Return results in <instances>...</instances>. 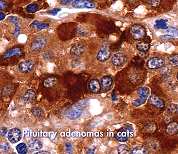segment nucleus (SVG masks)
Masks as SVG:
<instances>
[{
	"label": "nucleus",
	"mask_w": 178,
	"mask_h": 154,
	"mask_svg": "<svg viewBox=\"0 0 178 154\" xmlns=\"http://www.w3.org/2000/svg\"><path fill=\"white\" fill-rule=\"evenodd\" d=\"M46 38L43 36L38 37L30 44V48L32 51H40L43 49L47 45Z\"/></svg>",
	"instance_id": "obj_4"
},
{
	"label": "nucleus",
	"mask_w": 178,
	"mask_h": 154,
	"mask_svg": "<svg viewBox=\"0 0 178 154\" xmlns=\"http://www.w3.org/2000/svg\"><path fill=\"white\" fill-rule=\"evenodd\" d=\"M23 54V52L19 47H15L8 50L3 55V58L4 59H6L14 55L22 56Z\"/></svg>",
	"instance_id": "obj_16"
},
{
	"label": "nucleus",
	"mask_w": 178,
	"mask_h": 154,
	"mask_svg": "<svg viewBox=\"0 0 178 154\" xmlns=\"http://www.w3.org/2000/svg\"><path fill=\"white\" fill-rule=\"evenodd\" d=\"M167 32L173 36H178V29L175 27H170L167 30Z\"/></svg>",
	"instance_id": "obj_31"
},
{
	"label": "nucleus",
	"mask_w": 178,
	"mask_h": 154,
	"mask_svg": "<svg viewBox=\"0 0 178 154\" xmlns=\"http://www.w3.org/2000/svg\"><path fill=\"white\" fill-rule=\"evenodd\" d=\"M150 47V44L145 42H139L137 45V48L139 51H147Z\"/></svg>",
	"instance_id": "obj_23"
},
{
	"label": "nucleus",
	"mask_w": 178,
	"mask_h": 154,
	"mask_svg": "<svg viewBox=\"0 0 178 154\" xmlns=\"http://www.w3.org/2000/svg\"><path fill=\"white\" fill-rule=\"evenodd\" d=\"M149 102L152 105L156 107L157 108H164L165 105L163 100L161 99L160 98H159L156 95H154V94L151 95L150 97Z\"/></svg>",
	"instance_id": "obj_13"
},
{
	"label": "nucleus",
	"mask_w": 178,
	"mask_h": 154,
	"mask_svg": "<svg viewBox=\"0 0 178 154\" xmlns=\"http://www.w3.org/2000/svg\"><path fill=\"white\" fill-rule=\"evenodd\" d=\"M36 96V95L35 92L32 89H29L25 93L24 98L25 100L27 101L28 102L32 103L35 101Z\"/></svg>",
	"instance_id": "obj_18"
},
{
	"label": "nucleus",
	"mask_w": 178,
	"mask_h": 154,
	"mask_svg": "<svg viewBox=\"0 0 178 154\" xmlns=\"http://www.w3.org/2000/svg\"><path fill=\"white\" fill-rule=\"evenodd\" d=\"M148 3L152 7H156L160 4L161 0H148Z\"/></svg>",
	"instance_id": "obj_32"
},
{
	"label": "nucleus",
	"mask_w": 178,
	"mask_h": 154,
	"mask_svg": "<svg viewBox=\"0 0 178 154\" xmlns=\"http://www.w3.org/2000/svg\"><path fill=\"white\" fill-rule=\"evenodd\" d=\"M39 22H38L37 21H35L29 25V27L31 28H34L35 27L37 26V25L39 24Z\"/></svg>",
	"instance_id": "obj_40"
},
{
	"label": "nucleus",
	"mask_w": 178,
	"mask_h": 154,
	"mask_svg": "<svg viewBox=\"0 0 178 154\" xmlns=\"http://www.w3.org/2000/svg\"><path fill=\"white\" fill-rule=\"evenodd\" d=\"M49 26V24L46 23H40L37 25V28L38 30H41L42 29H45L47 27Z\"/></svg>",
	"instance_id": "obj_33"
},
{
	"label": "nucleus",
	"mask_w": 178,
	"mask_h": 154,
	"mask_svg": "<svg viewBox=\"0 0 178 154\" xmlns=\"http://www.w3.org/2000/svg\"><path fill=\"white\" fill-rule=\"evenodd\" d=\"M113 81L112 78L108 76L103 77L102 79V84L103 87L105 88L110 87L112 84Z\"/></svg>",
	"instance_id": "obj_21"
},
{
	"label": "nucleus",
	"mask_w": 178,
	"mask_h": 154,
	"mask_svg": "<svg viewBox=\"0 0 178 154\" xmlns=\"http://www.w3.org/2000/svg\"><path fill=\"white\" fill-rule=\"evenodd\" d=\"M126 61V57L124 54L117 53L115 54L112 58V62L113 65L117 66H121L124 64Z\"/></svg>",
	"instance_id": "obj_10"
},
{
	"label": "nucleus",
	"mask_w": 178,
	"mask_h": 154,
	"mask_svg": "<svg viewBox=\"0 0 178 154\" xmlns=\"http://www.w3.org/2000/svg\"><path fill=\"white\" fill-rule=\"evenodd\" d=\"M85 46L81 43L76 44L71 48L70 54L72 56L77 57L81 55L84 53Z\"/></svg>",
	"instance_id": "obj_12"
},
{
	"label": "nucleus",
	"mask_w": 178,
	"mask_h": 154,
	"mask_svg": "<svg viewBox=\"0 0 178 154\" xmlns=\"http://www.w3.org/2000/svg\"><path fill=\"white\" fill-rule=\"evenodd\" d=\"M148 153V149H147L145 147L142 146L135 147L134 149L132 150L131 154H145Z\"/></svg>",
	"instance_id": "obj_24"
},
{
	"label": "nucleus",
	"mask_w": 178,
	"mask_h": 154,
	"mask_svg": "<svg viewBox=\"0 0 178 154\" xmlns=\"http://www.w3.org/2000/svg\"><path fill=\"white\" fill-rule=\"evenodd\" d=\"M166 132L168 135L173 136L178 132V123L175 121L171 122L167 126Z\"/></svg>",
	"instance_id": "obj_15"
},
{
	"label": "nucleus",
	"mask_w": 178,
	"mask_h": 154,
	"mask_svg": "<svg viewBox=\"0 0 178 154\" xmlns=\"http://www.w3.org/2000/svg\"><path fill=\"white\" fill-rule=\"evenodd\" d=\"M138 55H139V57L141 58V59H146L147 58H148V53H147V51H139V53H138Z\"/></svg>",
	"instance_id": "obj_35"
},
{
	"label": "nucleus",
	"mask_w": 178,
	"mask_h": 154,
	"mask_svg": "<svg viewBox=\"0 0 178 154\" xmlns=\"http://www.w3.org/2000/svg\"><path fill=\"white\" fill-rule=\"evenodd\" d=\"M57 82L56 78L54 76H51L47 78L43 81V85L47 88H49L56 84Z\"/></svg>",
	"instance_id": "obj_19"
},
{
	"label": "nucleus",
	"mask_w": 178,
	"mask_h": 154,
	"mask_svg": "<svg viewBox=\"0 0 178 154\" xmlns=\"http://www.w3.org/2000/svg\"><path fill=\"white\" fill-rule=\"evenodd\" d=\"M8 137L11 143H16L21 139L22 133L19 128H13L8 132Z\"/></svg>",
	"instance_id": "obj_6"
},
{
	"label": "nucleus",
	"mask_w": 178,
	"mask_h": 154,
	"mask_svg": "<svg viewBox=\"0 0 178 154\" xmlns=\"http://www.w3.org/2000/svg\"><path fill=\"white\" fill-rule=\"evenodd\" d=\"M43 146V144L39 140L32 139L28 142V147L32 151H36L40 149Z\"/></svg>",
	"instance_id": "obj_17"
},
{
	"label": "nucleus",
	"mask_w": 178,
	"mask_h": 154,
	"mask_svg": "<svg viewBox=\"0 0 178 154\" xmlns=\"http://www.w3.org/2000/svg\"><path fill=\"white\" fill-rule=\"evenodd\" d=\"M66 151L68 152H70L72 149V145L69 143H66Z\"/></svg>",
	"instance_id": "obj_41"
},
{
	"label": "nucleus",
	"mask_w": 178,
	"mask_h": 154,
	"mask_svg": "<svg viewBox=\"0 0 178 154\" xmlns=\"http://www.w3.org/2000/svg\"><path fill=\"white\" fill-rule=\"evenodd\" d=\"M7 7V4L4 1L1 0L0 1V8L1 9H4Z\"/></svg>",
	"instance_id": "obj_38"
},
{
	"label": "nucleus",
	"mask_w": 178,
	"mask_h": 154,
	"mask_svg": "<svg viewBox=\"0 0 178 154\" xmlns=\"http://www.w3.org/2000/svg\"><path fill=\"white\" fill-rule=\"evenodd\" d=\"M73 0H62L60 2V4L62 5H66L68 4L69 3L71 2Z\"/></svg>",
	"instance_id": "obj_39"
},
{
	"label": "nucleus",
	"mask_w": 178,
	"mask_h": 154,
	"mask_svg": "<svg viewBox=\"0 0 178 154\" xmlns=\"http://www.w3.org/2000/svg\"><path fill=\"white\" fill-rule=\"evenodd\" d=\"M133 130L130 125H125L123 128L115 133V138L120 142H126L129 137L133 136Z\"/></svg>",
	"instance_id": "obj_1"
},
{
	"label": "nucleus",
	"mask_w": 178,
	"mask_h": 154,
	"mask_svg": "<svg viewBox=\"0 0 178 154\" xmlns=\"http://www.w3.org/2000/svg\"><path fill=\"white\" fill-rule=\"evenodd\" d=\"M111 55V53L107 47L103 46L100 49V51H99L97 58L98 60L101 62L106 61L110 58Z\"/></svg>",
	"instance_id": "obj_9"
},
{
	"label": "nucleus",
	"mask_w": 178,
	"mask_h": 154,
	"mask_svg": "<svg viewBox=\"0 0 178 154\" xmlns=\"http://www.w3.org/2000/svg\"><path fill=\"white\" fill-rule=\"evenodd\" d=\"M5 15L3 12H2V11H1L0 12V18H1V19H0V20L1 21H2L4 19V18H5Z\"/></svg>",
	"instance_id": "obj_44"
},
{
	"label": "nucleus",
	"mask_w": 178,
	"mask_h": 154,
	"mask_svg": "<svg viewBox=\"0 0 178 154\" xmlns=\"http://www.w3.org/2000/svg\"><path fill=\"white\" fill-rule=\"evenodd\" d=\"M89 89L93 94H98L101 89L100 82L97 79L91 80L89 84Z\"/></svg>",
	"instance_id": "obj_14"
},
{
	"label": "nucleus",
	"mask_w": 178,
	"mask_h": 154,
	"mask_svg": "<svg viewBox=\"0 0 178 154\" xmlns=\"http://www.w3.org/2000/svg\"><path fill=\"white\" fill-rule=\"evenodd\" d=\"M83 112V108H81L80 106H77L71 109L66 114V116L71 120H75L81 115Z\"/></svg>",
	"instance_id": "obj_11"
},
{
	"label": "nucleus",
	"mask_w": 178,
	"mask_h": 154,
	"mask_svg": "<svg viewBox=\"0 0 178 154\" xmlns=\"http://www.w3.org/2000/svg\"><path fill=\"white\" fill-rule=\"evenodd\" d=\"M72 7L75 8H94V3L87 0H76L72 3Z\"/></svg>",
	"instance_id": "obj_7"
},
{
	"label": "nucleus",
	"mask_w": 178,
	"mask_h": 154,
	"mask_svg": "<svg viewBox=\"0 0 178 154\" xmlns=\"http://www.w3.org/2000/svg\"><path fill=\"white\" fill-rule=\"evenodd\" d=\"M38 9V6L36 4H31L28 5L26 7V11L27 12L32 14L36 12Z\"/></svg>",
	"instance_id": "obj_30"
},
{
	"label": "nucleus",
	"mask_w": 178,
	"mask_h": 154,
	"mask_svg": "<svg viewBox=\"0 0 178 154\" xmlns=\"http://www.w3.org/2000/svg\"><path fill=\"white\" fill-rule=\"evenodd\" d=\"M34 67V62L31 60H27L22 61L19 65L20 71L22 73L26 74L32 71Z\"/></svg>",
	"instance_id": "obj_8"
},
{
	"label": "nucleus",
	"mask_w": 178,
	"mask_h": 154,
	"mask_svg": "<svg viewBox=\"0 0 178 154\" xmlns=\"http://www.w3.org/2000/svg\"><path fill=\"white\" fill-rule=\"evenodd\" d=\"M117 151L120 154H130L131 153L129 147L125 145H120L117 148Z\"/></svg>",
	"instance_id": "obj_25"
},
{
	"label": "nucleus",
	"mask_w": 178,
	"mask_h": 154,
	"mask_svg": "<svg viewBox=\"0 0 178 154\" xmlns=\"http://www.w3.org/2000/svg\"><path fill=\"white\" fill-rule=\"evenodd\" d=\"M16 149L19 154H25L27 153V146L24 143H21L18 145Z\"/></svg>",
	"instance_id": "obj_26"
},
{
	"label": "nucleus",
	"mask_w": 178,
	"mask_h": 154,
	"mask_svg": "<svg viewBox=\"0 0 178 154\" xmlns=\"http://www.w3.org/2000/svg\"><path fill=\"white\" fill-rule=\"evenodd\" d=\"M168 111L172 114H178V104H171L169 106Z\"/></svg>",
	"instance_id": "obj_28"
},
{
	"label": "nucleus",
	"mask_w": 178,
	"mask_h": 154,
	"mask_svg": "<svg viewBox=\"0 0 178 154\" xmlns=\"http://www.w3.org/2000/svg\"><path fill=\"white\" fill-rule=\"evenodd\" d=\"M130 33L135 40H140L146 36V30L143 27L136 24L130 27Z\"/></svg>",
	"instance_id": "obj_2"
},
{
	"label": "nucleus",
	"mask_w": 178,
	"mask_h": 154,
	"mask_svg": "<svg viewBox=\"0 0 178 154\" xmlns=\"http://www.w3.org/2000/svg\"><path fill=\"white\" fill-rule=\"evenodd\" d=\"M165 63V61L163 59L159 57H154L148 61L147 66L150 70H155L163 67Z\"/></svg>",
	"instance_id": "obj_5"
},
{
	"label": "nucleus",
	"mask_w": 178,
	"mask_h": 154,
	"mask_svg": "<svg viewBox=\"0 0 178 154\" xmlns=\"http://www.w3.org/2000/svg\"><path fill=\"white\" fill-rule=\"evenodd\" d=\"M8 20L10 22H13L14 23H15L16 25V28H15V33L14 34V35L17 34H18L19 31L20 30V27L18 25V22L17 18L16 17H10L8 18Z\"/></svg>",
	"instance_id": "obj_27"
},
{
	"label": "nucleus",
	"mask_w": 178,
	"mask_h": 154,
	"mask_svg": "<svg viewBox=\"0 0 178 154\" xmlns=\"http://www.w3.org/2000/svg\"><path fill=\"white\" fill-rule=\"evenodd\" d=\"M60 11H61L60 8H55L53 9L49 10L47 12V14L49 15H52V16H56L57 14V13Z\"/></svg>",
	"instance_id": "obj_34"
},
{
	"label": "nucleus",
	"mask_w": 178,
	"mask_h": 154,
	"mask_svg": "<svg viewBox=\"0 0 178 154\" xmlns=\"http://www.w3.org/2000/svg\"><path fill=\"white\" fill-rule=\"evenodd\" d=\"M112 100H113V101H115V100H117V97H116V96H115V95H113V93L112 94Z\"/></svg>",
	"instance_id": "obj_45"
},
{
	"label": "nucleus",
	"mask_w": 178,
	"mask_h": 154,
	"mask_svg": "<svg viewBox=\"0 0 178 154\" xmlns=\"http://www.w3.org/2000/svg\"><path fill=\"white\" fill-rule=\"evenodd\" d=\"M137 93L139 96V98L132 102V104L135 106H141L145 103L150 94V91L148 87H143L138 89Z\"/></svg>",
	"instance_id": "obj_3"
},
{
	"label": "nucleus",
	"mask_w": 178,
	"mask_h": 154,
	"mask_svg": "<svg viewBox=\"0 0 178 154\" xmlns=\"http://www.w3.org/2000/svg\"><path fill=\"white\" fill-rule=\"evenodd\" d=\"M177 79L178 80V74H177Z\"/></svg>",
	"instance_id": "obj_47"
},
{
	"label": "nucleus",
	"mask_w": 178,
	"mask_h": 154,
	"mask_svg": "<svg viewBox=\"0 0 178 154\" xmlns=\"http://www.w3.org/2000/svg\"><path fill=\"white\" fill-rule=\"evenodd\" d=\"M35 154H51L49 152L47 151H40V152H37L35 153Z\"/></svg>",
	"instance_id": "obj_43"
},
{
	"label": "nucleus",
	"mask_w": 178,
	"mask_h": 154,
	"mask_svg": "<svg viewBox=\"0 0 178 154\" xmlns=\"http://www.w3.org/2000/svg\"><path fill=\"white\" fill-rule=\"evenodd\" d=\"M7 132V130L6 128H3L1 131V135H2L3 136H5V135H6Z\"/></svg>",
	"instance_id": "obj_42"
},
{
	"label": "nucleus",
	"mask_w": 178,
	"mask_h": 154,
	"mask_svg": "<svg viewBox=\"0 0 178 154\" xmlns=\"http://www.w3.org/2000/svg\"><path fill=\"white\" fill-rule=\"evenodd\" d=\"M167 20H158L156 21V24L154 25V27L156 29H166L168 28L167 26Z\"/></svg>",
	"instance_id": "obj_20"
},
{
	"label": "nucleus",
	"mask_w": 178,
	"mask_h": 154,
	"mask_svg": "<svg viewBox=\"0 0 178 154\" xmlns=\"http://www.w3.org/2000/svg\"><path fill=\"white\" fill-rule=\"evenodd\" d=\"M9 145H8V143H6L5 144H1V149L4 150L5 151H7L9 149Z\"/></svg>",
	"instance_id": "obj_37"
},
{
	"label": "nucleus",
	"mask_w": 178,
	"mask_h": 154,
	"mask_svg": "<svg viewBox=\"0 0 178 154\" xmlns=\"http://www.w3.org/2000/svg\"><path fill=\"white\" fill-rule=\"evenodd\" d=\"M172 38H173V36H171V35H165L161 37L162 41H164V42L169 41Z\"/></svg>",
	"instance_id": "obj_36"
},
{
	"label": "nucleus",
	"mask_w": 178,
	"mask_h": 154,
	"mask_svg": "<svg viewBox=\"0 0 178 154\" xmlns=\"http://www.w3.org/2000/svg\"><path fill=\"white\" fill-rule=\"evenodd\" d=\"M32 112L36 117H41L43 115V111L39 107H34L32 109Z\"/></svg>",
	"instance_id": "obj_29"
},
{
	"label": "nucleus",
	"mask_w": 178,
	"mask_h": 154,
	"mask_svg": "<svg viewBox=\"0 0 178 154\" xmlns=\"http://www.w3.org/2000/svg\"><path fill=\"white\" fill-rule=\"evenodd\" d=\"M87 153H88L87 154H94V151H93V150H92V149H90V150H89V151Z\"/></svg>",
	"instance_id": "obj_46"
},
{
	"label": "nucleus",
	"mask_w": 178,
	"mask_h": 154,
	"mask_svg": "<svg viewBox=\"0 0 178 154\" xmlns=\"http://www.w3.org/2000/svg\"><path fill=\"white\" fill-rule=\"evenodd\" d=\"M169 63L171 67H178V55L173 54L171 55L169 59Z\"/></svg>",
	"instance_id": "obj_22"
}]
</instances>
